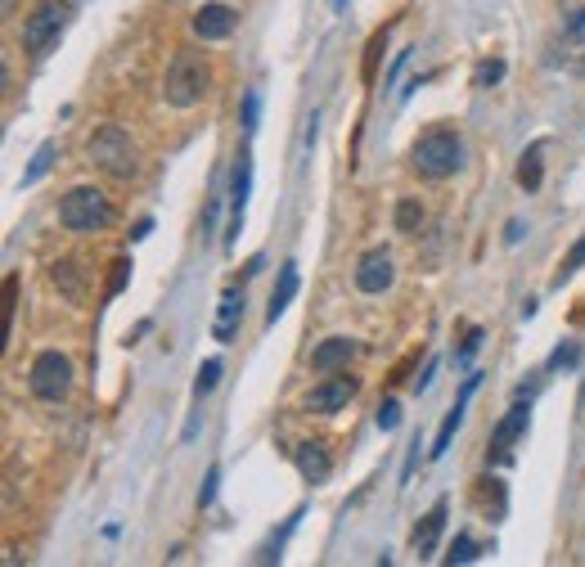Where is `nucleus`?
<instances>
[{
    "label": "nucleus",
    "instance_id": "f257e3e1",
    "mask_svg": "<svg viewBox=\"0 0 585 567\" xmlns=\"http://www.w3.org/2000/svg\"><path fill=\"white\" fill-rule=\"evenodd\" d=\"M410 167L419 171L423 180H446L464 167V140H459L450 126H432L419 140L410 144Z\"/></svg>",
    "mask_w": 585,
    "mask_h": 567
},
{
    "label": "nucleus",
    "instance_id": "2eb2a0df",
    "mask_svg": "<svg viewBox=\"0 0 585 567\" xmlns=\"http://www.w3.org/2000/svg\"><path fill=\"white\" fill-rule=\"evenodd\" d=\"M441 527H446V500H437V504H432V513L419 522V527H414L410 545L419 549V554H432V549H437V536H441Z\"/></svg>",
    "mask_w": 585,
    "mask_h": 567
},
{
    "label": "nucleus",
    "instance_id": "5701e85b",
    "mask_svg": "<svg viewBox=\"0 0 585 567\" xmlns=\"http://www.w3.org/2000/svg\"><path fill=\"white\" fill-rule=\"evenodd\" d=\"M581 266H585V239H576V243H572V252H567V257H563V266H558L554 284H563V279H572Z\"/></svg>",
    "mask_w": 585,
    "mask_h": 567
},
{
    "label": "nucleus",
    "instance_id": "b1692460",
    "mask_svg": "<svg viewBox=\"0 0 585 567\" xmlns=\"http://www.w3.org/2000/svg\"><path fill=\"white\" fill-rule=\"evenodd\" d=\"M378 428H383V432L401 428V401H392V396H387V401L378 405Z\"/></svg>",
    "mask_w": 585,
    "mask_h": 567
},
{
    "label": "nucleus",
    "instance_id": "6e6552de",
    "mask_svg": "<svg viewBox=\"0 0 585 567\" xmlns=\"http://www.w3.org/2000/svg\"><path fill=\"white\" fill-rule=\"evenodd\" d=\"M392 279H396V270H392V252L387 248H369L365 257H360V266H356V288L360 293H387L392 288Z\"/></svg>",
    "mask_w": 585,
    "mask_h": 567
},
{
    "label": "nucleus",
    "instance_id": "ddd939ff",
    "mask_svg": "<svg viewBox=\"0 0 585 567\" xmlns=\"http://www.w3.org/2000/svg\"><path fill=\"white\" fill-rule=\"evenodd\" d=\"M351 356H356V342H351V338H324L320 347L311 351V369H315V374H333V369L347 365Z\"/></svg>",
    "mask_w": 585,
    "mask_h": 567
},
{
    "label": "nucleus",
    "instance_id": "cd10ccee",
    "mask_svg": "<svg viewBox=\"0 0 585 567\" xmlns=\"http://www.w3.org/2000/svg\"><path fill=\"white\" fill-rule=\"evenodd\" d=\"M500 77H504V59H486L482 68H477V77H473V81H477V86H495Z\"/></svg>",
    "mask_w": 585,
    "mask_h": 567
},
{
    "label": "nucleus",
    "instance_id": "f704fd0d",
    "mask_svg": "<svg viewBox=\"0 0 585 567\" xmlns=\"http://www.w3.org/2000/svg\"><path fill=\"white\" fill-rule=\"evenodd\" d=\"M405 59H410V50H401V54H396V63H392V72H387V81H396V77H401V68H405Z\"/></svg>",
    "mask_w": 585,
    "mask_h": 567
},
{
    "label": "nucleus",
    "instance_id": "4c0bfd02",
    "mask_svg": "<svg viewBox=\"0 0 585 567\" xmlns=\"http://www.w3.org/2000/svg\"><path fill=\"white\" fill-rule=\"evenodd\" d=\"M333 5H338V9H347V0H333Z\"/></svg>",
    "mask_w": 585,
    "mask_h": 567
},
{
    "label": "nucleus",
    "instance_id": "20e7f679",
    "mask_svg": "<svg viewBox=\"0 0 585 567\" xmlns=\"http://www.w3.org/2000/svg\"><path fill=\"white\" fill-rule=\"evenodd\" d=\"M207 90V63L198 50H180L167 68V81H162V99L171 108H194Z\"/></svg>",
    "mask_w": 585,
    "mask_h": 567
},
{
    "label": "nucleus",
    "instance_id": "39448f33",
    "mask_svg": "<svg viewBox=\"0 0 585 567\" xmlns=\"http://www.w3.org/2000/svg\"><path fill=\"white\" fill-rule=\"evenodd\" d=\"M68 23V0H41L23 23V50L27 54H50Z\"/></svg>",
    "mask_w": 585,
    "mask_h": 567
},
{
    "label": "nucleus",
    "instance_id": "aec40b11",
    "mask_svg": "<svg viewBox=\"0 0 585 567\" xmlns=\"http://www.w3.org/2000/svg\"><path fill=\"white\" fill-rule=\"evenodd\" d=\"M54 149H59V144H54V140H45L41 149L32 153V167L23 171V185H36V180H41L45 171H50V162H54Z\"/></svg>",
    "mask_w": 585,
    "mask_h": 567
},
{
    "label": "nucleus",
    "instance_id": "393cba45",
    "mask_svg": "<svg viewBox=\"0 0 585 567\" xmlns=\"http://www.w3.org/2000/svg\"><path fill=\"white\" fill-rule=\"evenodd\" d=\"M126 279H131V261H113V275H108V288H104V297H117L126 288Z\"/></svg>",
    "mask_w": 585,
    "mask_h": 567
},
{
    "label": "nucleus",
    "instance_id": "f3484780",
    "mask_svg": "<svg viewBox=\"0 0 585 567\" xmlns=\"http://www.w3.org/2000/svg\"><path fill=\"white\" fill-rule=\"evenodd\" d=\"M239 315H243V293L239 288H230V293L221 297V315H216V342H230L234 329H239Z\"/></svg>",
    "mask_w": 585,
    "mask_h": 567
},
{
    "label": "nucleus",
    "instance_id": "0eeeda50",
    "mask_svg": "<svg viewBox=\"0 0 585 567\" xmlns=\"http://www.w3.org/2000/svg\"><path fill=\"white\" fill-rule=\"evenodd\" d=\"M248 189H252V158H248V149H243L239 162H234V171H230V221H225V248L239 243L243 212H248Z\"/></svg>",
    "mask_w": 585,
    "mask_h": 567
},
{
    "label": "nucleus",
    "instance_id": "a878e982",
    "mask_svg": "<svg viewBox=\"0 0 585 567\" xmlns=\"http://www.w3.org/2000/svg\"><path fill=\"white\" fill-rule=\"evenodd\" d=\"M450 563H473L477 558V540L473 536H455V545H450Z\"/></svg>",
    "mask_w": 585,
    "mask_h": 567
},
{
    "label": "nucleus",
    "instance_id": "1a4fd4ad",
    "mask_svg": "<svg viewBox=\"0 0 585 567\" xmlns=\"http://www.w3.org/2000/svg\"><path fill=\"white\" fill-rule=\"evenodd\" d=\"M356 396V378H347V374H333V378H324V383H315L311 392H306V410L311 414H333V410H342V405Z\"/></svg>",
    "mask_w": 585,
    "mask_h": 567
},
{
    "label": "nucleus",
    "instance_id": "4be33fe9",
    "mask_svg": "<svg viewBox=\"0 0 585 567\" xmlns=\"http://www.w3.org/2000/svg\"><path fill=\"white\" fill-rule=\"evenodd\" d=\"M419 221H423V207L414 203V198H401V203H396V230L414 234V230H419Z\"/></svg>",
    "mask_w": 585,
    "mask_h": 567
},
{
    "label": "nucleus",
    "instance_id": "6ab92c4d",
    "mask_svg": "<svg viewBox=\"0 0 585 567\" xmlns=\"http://www.w3.org/2000/svg\"><path fill=\"white\" fill-rule=\"evenodd\" d=\"M540 153H545V144H531L518 162V185L527 189V194H536L540 180H545V158H540Z\"/></svg>",
    "mask_w": 585,
    "mask_h": 567
},
{
    "label": "nucleus",
    "instance_id": "c756f323",
    "mask_svg": "<svg viewBox=\"0 0 585 567\" xmlns=\"http://www.w3.org/2000/svg\"><path fill=\"white\" fill-rule=\"evenodd\" d=\"M216 482H221V468L212 464V468H207V482H203V491H198V504H203V509L216 500Z\"/></svg>",
    "mask_w": 585,
    "mask_h": 567
},
{
    "label": "nucleus",
    "instance_id": "f03ea898",
    "mask_svg": "<svg viewBox=\"0 0 585 567\" xmlns=\"http://www.w3.org/2000/svg\"><path fill=\"white\" fill-rule=\"evenodd\" d=\"M86 162L99 167L104 176H113V180H131L135 171H140V149H135V140L122 131V126L108 122V126H99V131H90Z\"/></svg>",
    "mask_w": 585,
    "mask_h": 567
},
{
    "label": "nucleus",
    "instance_id": "72a5a7b5",
    "mask_svg": "<svg viewBox=\"0 0 585 567\" xmlns=\"http://www.w3.org/2000/svg\"><path fill=\"white\" fill-rule=\"evenodd\" d=\"M432 374H437V360H428V369H423V374L414 378V392H423V387L432 383Z\"/></svg>",
    "mask_w": 585,
    "mask_h": 567
},
{
    "label": "nucleus",
    "instance_id": "e433bc0d",
    "mask_svg": "<svg viewBox=\"0 0 585 567\" xmlns=\"http://www.w3.org/2000/svg\"><path fill=\"white\" fill-rule=\"evenodd\" d=\"M5 14H14V0H5Z\"/></svg>",
    "mask_w": 585,
    "mask_h": 567
},
{
    "label": "nucleus",
    "instance_id": "423d86ee",
    "mask_svg": "<svg viewBox=\"0 0 585 567\" xmlns=\"http://www.w3.org/2000/svg\"><path fill=\"white\" fill-rule=\"evenodd\" d=\"M27 387H32V396H41V401H63V396L72 392V360L63 356V351H41V356L32 360V374H27Z\"/></svg>",
    "mask_w": 585,
    "mask_h": 567
},
{
    "label": "nucleus",
    "instance_id": "9b49d317",
    "mask_svg": "<svg viewBox=\"0 0 585 567\" xmlns=\"http://www.w3.org/2000/svg\"><path fill=\"white\" fill-rule=\"evenodd\" d=\"M477 383H482V374H468V383H464V392H459L455 410H446V419H441L437 437H432V446H428V459H441V455H446V450H450V437H455V428H459V423H464V405L473 401Z\"/></svg>",
    "mask_w": 585,
    "mask_h": 567
},
{
    "label": "nucleus",
    "instance_id": "4468645a",
    "mask_svg": "<svg viewBox=\"0 0 585 567\" xmlns=\"http://www.w3.org/2000/svg\"><path fill=\"white\" fill-rule=\"evenodd\" d=\"M527 423H531V410H527V405H513V410L504 414L500 423H495V432H491V446H495V450H509L513 441H518L522 432H527Z\"/></svg>",
    "mask_w": 585,
    "mask_h": 567
},
{
    "label": "nucleus",
    "instance_id": "bb28decb",
    "mask_svg": "<svg viewBox=\"0 0 585 567\" xmlns=\"http://www.w3.org/2000/svg\"><path fill=\"white\" fill-rule=\"evenodd\" d=\"M576 356H581V347H576V342H563V347H554V356H549V369H572Z\"/></svg>",
    "mask_w": 585,
    "mask_h": 567
},
{
    "label": "nucleus",
    "instance_id": "9d476101",
    "mask_svg": "<svg viewBox=\"0 0 585 567\" xmlns=\"http://www.w3.org/2000/svg\"><path fill=\"white\" fill-rule=\"evenodd\" d=\"M234 23H239V14H234L230 5H221V0H212V5H198L194 36L198 41H225V36L234 32Z\"/></svg>",
    "mask_w": 585,
    "mask_h": 567
},
{
    "label": "nucleus",
    "instance_id": "f8f14e48",
    "mask_svg": "<svg viewBox=\"0 0 585 567\" xmlns=\"http://www.w3.org/2000/svg\"><path fill=\"white\" fill-rule=\"evenodd\" d=\"M297 473H302L306 482H329L333 459H329V450H324V441H302V446H297Z\"/></svg>",
    "mask_w": 585,
    "mask_h": 567
},
{
    "label": "nucleus",
    "instance_id": "7c9ffc66",
    "mask_svg": "<svg viewBox=\"0 0 585 567\" xmlns=\"http://www.w3.org/2000/svg\"><path fill=\"white\" fill-rule=\"evenodd\" d=\"M383 41H387V32H378L374 41H369V50H365V81L374 77V63H378V50H383Z\"/></svg>",
    "mask_w": 585,
    "mask_h": 567
},
{
    "label": "nucleus",
    "instance_id": "412c9836",
    "mask_svg": "<svg viewBox=\"0 0 585 567\" xmlns=\"http://www.w3.org/2000/svg\"><path fill=\"white\" fill-rule=\"evenodd\" d=\"M221 383V360H203V365H198V378H194V396L198 401H203V396H212V387Z\"/></svg>",
    "mask_w": 585,
    "mask_h": 567
},
{
    "label": "nucleus",
    "instance_id": "473e14b6",
    "mask_svg": "<svg viewBox=\"0 0 585 567\" xmlns=\"http://www.w3.org/2000/svg\"><path fill=\"white\" fill-rule=\"evenodd\" d=\"M567 36H572V41H585V9H576V18L567 23Z\"/></svg>",
    "mask_w": 585,
    "mask_h": 567
},
{
    "label": "nucleus",
    "instance_id": "c9c22d12",
    "mask_svg": "<svg viewBox=\"0 0 585 567\" xmlns=\"http://www.w3.org/2000/svg\"><path fill=\"white\" fill-rule=\"evenodd\" d=\"M504 239L518 243V239H522V221H509V234H504Z\"/></svg>",
    "mask_w": 585,
    "mask_h": 567
},
{
    "label": "nucleus",
    "instance_id": "dca6fc26",
    "mask_svg": "<svg viewBox=\"0 0 585 567\" xmlns=\"http://www.w3.org/2000/svg\"><path fill=\"white\" fill-rule=\"evenodd\" d=\"M293 293H297V266L288 261L284 270H279V284H275V293H270V306H266V324H275L279 315L288 311V302H293Z\"/></svg>",
    "mask_w": 585,
    "mask_h": 567
},
{
    "label": "nucleus",
    "instance_id": "7ed1b4c3",
    "mask_svg": "<svg viewBox=\"0 0 585 567\" xmlns=\"http://www.w3.org/2000/svg\"><path fill=\"white\" fill-rule=\"evenodd\" d=\"M113 203H108V194L104 189H95V185H77V189H68L63 194V203H59V225L68 234H99V230H108L113 225Z\"/></svg>",
    "mask_w": 585,
    "mask_h": 567
},
{
    "label": "nucleus",
    "instance_id": "2f4dec72",
    "mask_svg": "<svg viewBox=\"0 0 585 567\" xmlns=\"http://www.w3.org/2000/svg\"><path fill=\"white\" fill-rule=\"evenodd\" d=\"M482 347V329H468V338H464V347H459V360H473V351Z\"/></svg>",
    "mask_w": 585,
    "mask_h": 567
},
{
    "label": "nucleus",
    "instance_id": "c85d7f7f",
    "mask_svg": "<svg viewBox=\"0 0 585 567\" xmlns=\"http://www.w3.org/2000/svg\"><path fill=\"white\" fill-rule=\"evenodd\" d=\"M257 108H261V95L257 90H248V95H243V131H257Z\"/></svg>",
    "mask_w": 585,
    "mask_h": 567
},
{
    "label": "nucleus",
    "instance_id": "a211bd4d",
    "mask_svg": "<svg viewBox=\"0 0 585 567\" xmlns=\"http://www.w3.org/2000/svg\"><path fill=\"white\" fill-rule=\"evenodd\" d=\"M50 279L72 297V302H81V297H86V279H81V266H77L72 257L54 261V266H50Z\"/></svg>",
    "mask_w": 585,
    "mask_h": 567
}]
</instances>
